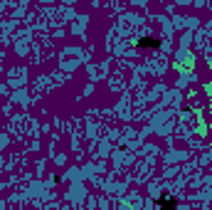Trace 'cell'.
Here are the masks:
<instances>
[{
  "instance_id": "cell-1",
  "label": "cell",
  "mask_w": 212,
  "mask_h": 210,
  "mask_svg": "<svg viewBox=\"0 0 212 210\" xmlns=\"http://www.w3.org/2000/svg\"><path fill=\"white\" fill-rule=\"evenodd\" d=\"M141 47H158V42H155V40H141Z\"/></svg>"
}]
</instances>
